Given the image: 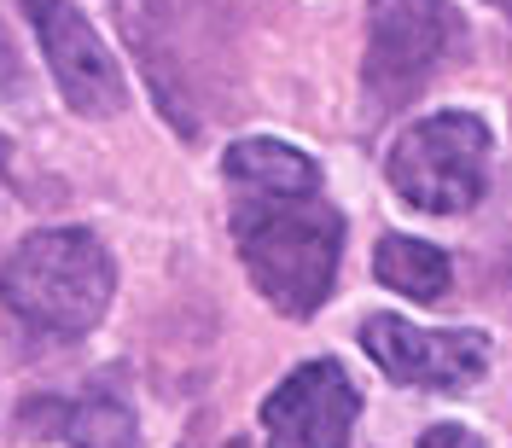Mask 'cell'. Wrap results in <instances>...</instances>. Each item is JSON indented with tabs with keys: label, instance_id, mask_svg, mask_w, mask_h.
Returning <instances> with one entry per match:
<instances>
[{
	"label": "cell",
	"instance_id": "cell-7",
	"mask_svg": "<svg viewBox=\"0 0 512 448\" xmlns=\"http://www.w3.org/2000/svg\"><path fill=\"white\" fill-rule=\"evenodd\" d=\"M361 414L350 373L338 361H309L286 373V384L262 402V437L268 448H344Z\"/></svg>",
	"mask_w": 512,
	"mask_h": 448
},
{
	"label": "cell",
	"instance_id": "cell-1",
	"mask_svg": "<svg viewBox=\"0 0 512 448\" xmlns=\"http://www.w3.org/2000/svg\"><path fill=\"white\" fill-rule=\"evenodd\" d=\"M233 245L251 286L280 315L303 320L332 291L344 216L320 187H233Z\"/></svg>",
	"mask_w": 512,
	"mask_h": 448
},
{
	"label": "cell",
	"instance_id": "cell-2",
	"mask_svg": "<svg viewBox=\"0 0 512 448\" xmlns=\"http://www.w3.org/2000/svg\"><path fill=\"white\" fill-rule=\"evenodd\" d=\"M117 268L88 227L30 233L0 268V303L35 338H82L111 309Z\"/></svg>",
	"mask_w": 512,
	"mask_h": 448
},
{
	"label": "cell",
	"instance_id": "cell-5",
	"mask_svg": "<svg viewBox=\"0 0 512 448\" xmlns=\"http://www.w3.org/2000/svg\"><path fill=\"white\" fill-rule=\"evenodd\" d=\"M361 350L379 361L390 379L425 384V390H466L489 367V338L478 326L454 332H425L402 315H373L361 326Z\"/></svg>",
	"mask_w": 512,
	"mask_h": 448
},
{
	"label": "cell",
	"instance_id": "cell-10",
	"mask_svg": "<svg viewBox=\"0 0 512 448\" xmlns=\"http://www.w3.org/2000/svg\"><path fill=\"white\" fill-rule=\"evenodd\" d=\"M64 437H70V448H140V437H134V408H128L117 390H94L82 408H70Z\"/></svg>",
	"mask_w": 512,
	"mask_h": 448
},
{
	"label": "cell",
	"instance_id": "cell-4",
	"mask_svg": "<svg viewBox=\"0 0 512 448\" xmlns=\"http://www.w3.org/2000/svg\"><path fill=\"white\" fill-rule=\"evenodd\" d=\"M454 41L448 0H373L367 24V94L373 105H402L425 88Z\"/></svg>",
	"mask_w": 512,
	"mask_h": 448
},
{
	"label": "cell",
	"instance_id": "cell-8",
	"mask_svg": "<svg viewBox=\"0 0 512 448\" xmlns=\"http://www.w3.org/2000/svg\"><path fill=\"white\" fill-rule=\"evenodd\" d=\"M222 169H227V187H320L315 158L286 146V140H268V134L233 140Z\"/></svg>",
	"mask_w": 512,
	"mask_h": 448
},
{
	"label": "cell",
	"instance_id": "cell-3",
	"mask_svg": "<svg viewBox=\"0 0 512 448\" xmlns=\"http://www.w3.org/2000/svg\"><path fill=\"white\" fill-rule=\"evenodd\" d=\"M489 152H495V134L478 111H431L396 134L384 175L414 210L460 216L483 198Z\"/></svg>",
	"mask_w": 512,
	"mask_h": 448
},
{
	"label": "cell",
	"instance_id": "cell-12",
	"mask_svg": "<svg viewBox=\"0 0 512 448\" xmlns=\"http://www.w3.org/2000/svg\"><path fill=\"white\" fill-rule=\"evenodd\" d=\"M6 59H12V53H6V35H0V70H6Z\"/></svg>",
	"mask_w": 512,
	"mask_h": 448
},
{
	"label": "cell",
	"instance_id": "cell-9",
	"mask_svg": "<svg viewBox=\"0 0 512 448\" xmlns=\"http://www.w3.org/2000/svg\"><path fill=\"white\" fill-rule=\"evenodd\" d=\"M373 274H379L390 291L414 297V303H443L448 280H454L448 251L425 245V239H402V233L379 239V251H373Z\"/></svg>",
	"mask_w": 512,
	"mask_h": 448
},
{
	"label": "cell",
	"instance_id": "cell-11",
	"mask_svg": "<svg viewBox=\"0 0 512 448\" xmlns=\"http://www.w3.org/2000/svg\"><path fill=\"white\" fill-rule=\"evenodd\" d=\"M419 448H483V437L472 425H431V431L419 437Z\"/></svg>",
	"mask_w": 512,
	"mask_h": 448
},
{
	"label": "cell",
	"instance_id": "cell-13",
	"mask_svg": "<svg viewBox=\"0 0 512 448\" xmlns=\"http://www.w3.org/2000/svg\"><path fill=\"white\" fill-rule=\"evenodd\" d=\"M489 6H501V12H507V18H512V0H489Z\"/></svg>",
	"mask_w": 512,
	"mask_h": 448
},
{
	"label": "cell",
	"instance_id": "cell-6",
	"mask_svg": "<svg viewBox=\"0 0 512 448\" xmlns=\"http://www.w3.org/2000/svg\"><path fill=\"white\" fill-rule=\"evenodd\" d=\"M35 35H41V53L53 64V82L70 111L82 117H111L123 111V70L111 59V47L94 35V24L70 6V0H24Z\"/></svg>",
	"mask_w": 512,
	"mask_h": 448
}]
</instances>
